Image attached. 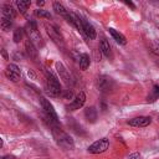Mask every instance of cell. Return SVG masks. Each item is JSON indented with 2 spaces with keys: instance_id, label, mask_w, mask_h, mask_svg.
<instances>
[{
  "instance_id": "ba28073f",
  "label": "cell",
  "mask_w": 159,
  "mask_h": 159,
  "mask_svg": "<svg viewBox=\"0 0 159 159\" xmlns=\"http://www.w3.org/2000/svg\"><path fill=\"white\" fill-rule=\"evenodd\" d=\"M81 20H82V27H83V35L87 37V39H89V40H93V39H96V30H94V27H93V25L92 24H89L84 17H81Z\"/></svg>"
},
{
  "instance_id": "484cf974",
  "label": "cell",
  "mask_w": 159,
  "mask_h": 159,
  "mask_svg": "<svg viewBox=\"0 0 159 159\" xmlns=\"http://www.w3.org/2000/svg\"><path fill=\"white\" fill-rule=\"evenodd\" d=\"M128 158H129V159H139V154H138V153H133V154H130Z\"/></svg>"
},
{
  "instance_id": "2e32d148",
  "label": "cell",
  "mask_w": 159,
  "mask_h": 159,
  "mask_svg": "<svg viewBox=\"0 0 159 159\" xmlns=\"http://www.w3.org/2000/svg\"><path fill=\"white\" fill-rule=\"evenodd\" d=\"M52 6H53V10H55V12H56V14H58V15L63 16L65 19H67V17H68L70 12H68V11L65 9V6H63L61 2H57V1H55V2L52 4Z\"/></svg>"
},
{
  "instance_id": "ac0fdd59",
  "label": "cell",
  "mask_w": 159,
  "mask_h": 159,
  "mask_svg": "<svg viewBox=\"0 0 159 159\" xmlns=\"http://www.w3.org/2000/svg\"><path fill=\"white\" fill-rule=\"evenodd\" d=\"M25 48H26L27 55H29L31 58H37V50L35 48L34 42H32L30 39H29V40L25 42Z\"/></svg>"
},
{
  "instance_id": "9c48e42d",
  "label": "cell",
  "mask_w": 159,
  "mask_h": 159,
  "mask_svg": "<svg viewBox=\"0 0 159 159\" xmlns=\"http://www.w3.org/2000/svg\"><path fill=\"white\" fill-rule=\"evenodd\" d=\"M56 68H57V72H58L61 80H63V82H65L66 84H72V83H73V81H72V78H71V76H70V72L67 71V68H66L61 62H57V63H56Z\"/></svg>"
},
{
  "instance_id": "8992f818",
  "label": "cell",
  "mask_w": 159,
  "mask_h": 159,
  "mask_svg": "<svg viewBox=\"0 0 159 159\" xmlns=\"http://www.w3.org/2000/svg\"><path fill=\"white\" fill-rule=\"evenodd\" d=\"M84 102H86V94H84V92H78L76 96H75V98L72 99V102L68 104V107H67V109L68 111H76V109H80L83 104H84Z\"/></svg>"
},
{
  "instance_id": "d6986e66",
  "label": "cell",
  "mask_w": 159,
  "mask_h": 159,
  "mask_svg": "<svg viewBox=\"0 0 159 159\" xmlns=\"http://www.w3.org/2000/svg\"><path fill=\"white\" fill-rule=\"evenodd\" d=\"M157 99H159V86L158 84H154L152 91L149 92V94L147 96V102H155Z\"/></svg>"
},
{
  "instance_id": "4316f807",
  "label": "cell",
  "mask_w": 159,
  "mask_h": 159,
  "mask_svg": "<svg viewBox=\"0 0 159 159\" xmlns=\"http://www.w3.org/2000/svg\"><path fill=\"white\" fill-rule=\"evenodd\" d=\"M125 4H127V5H128V6H130V7H132V9H134V7H135V5H134V4H133V2H132V1H125Z\"/></svg>"
},
{
  "instance_id": "5b68a950",
  "label": "cell",
  "mask_w": 159,
  "mask_h": 159,
  "mask_svg": "<svg viewBox=\"0 0 159 159\" xmlns=\"http://www.w3.org/2000/svg\"><path fill=\"white\" fill-rule=\"evenodd\" d=\"M5 76H6L10 81L17 82V81L20 80V77H21V71H20V68H19L16 65L10 63V65H7V67H6V70H5Z\"/></svg>"
},
{
  "instance_id": "9a60e30c",
  "label": "cell",
  "mask_w": 159,
  "mask_h": 159,
  "mask_svg": "<svg viewBox=\"0 0 159 159\" xmlns=\"http://www.w3.org/2000/svg\"><path fill=\"white\" fill-rule=\"evenodd\" d=\"M84 117L89 123H94L97 120V111L94 107H88L84 109Z\"/></svg>"
},
{
  "instance_id": "277c9868",
  "label": "cell",
  "mask_w": 159,
  "mask_h": 159,
  "mask_svg": "<svg viewBox=\"0 0 159 159\" xmlns=\"http://www.w3.org/2000/svg\"><path fill=\"white\" fill-rule=\"evenodd\" d=\"M109 147V140L107 138H102L99 140H96L93 142L89 147H88V152L92 153V154H99V153H103L108 149Z\"/></svg>"
},
{
  "instance_id": "603a6c76",
  "label": "cell",
  "mask_w": 159,
  "mask_h": 159,
  "mask_svg": "<svg viewBox=\"0 0 159 159\" xmlns=\"http://www.w3.org/2000/svg\"><path fill=\"white\" fill-rule=\"evenodd\" d=\"M22 37H24V29H16V30H14V41L16 42V43H19L21 40H22Z\"/></svg>"
},
{
  "instance_id": "e0dca14e",
  "label": "cell",
  "mask_w": 159,
  "mask_h": 159,
  "mask_svg": "<svg viewBox=\"0 0 159 159\" xmlns=\"http://www.w3.org/2000/svg\"><path fill=\"white\" fill-rule=\"evenodd\" d=\"M99 48H101V52L106 56V57H111L112 56V51H111V45L109 42L106 40V39H102L101 40V43H99Z\"/></svg>"
},
{
  "instance_id": "d4e9b609",
  "label": "cell",
  "mask_w": 159,
  "mask_h": 159,
  "mask_svg": "<svg viewBox=\"0 0 159 159\" xmlns=\"http://www.w3.org/2000/svg\"><path fill=\"white\" fill-rule=\"evenodd\" d=\"M35 15L39 16V17H43V19H51V14L46 10H42V9L35 10Z\"/></svg>"
},
{
  "instance_id": "4fadbf2b",
  "label": "cell",
  "mask_w": 159,
  "mask_h": 159,
  "mask_svg": "<svg viewBox=\"0 0 159 159\" xmlns=\"http://www.w3.org/2000/svg\"><path fill=\"white\" fill-rule=\"evenodd\" d=\"M2 16L6 17V19H10V20L15 19V16H16V11L14 10L12 5L6 4V5L2 6Z\"/></svg>"
},
{
  "instance_id": "52a82bcc",
  "label": "cell",
  "mask_w": 159,
  "mask_h": 159,
  "mask_svg": "<svg viewBox=\"0 0 159 159\" xmlns=\"http://www.w3.org/2000/svg\"><path fill=\"white\" fill-rule=\"evenodd\" d=\"M46 31H47V34H48V36L52 39V41L53 42H56V43H61V45H63V37H62V35H61V32L55 27V26H52V25H46Z\"/></svg>"
},
{
  "instance_id": "30bf717a",
  "label": "cell",
  "mask_w": 159,
  "mask_h": 159,
  "mask_svg": "<svg viewBox=\"0 0 159 159\" xmlns=\"http://www.w3.org/2000/svg\"><path fill=\"white\" fill-rule=\"evenodd\" d=\"M152 123L150 117H145V116H140V117H135L128 120V124L132 127H147Z\"/></svg>"
},
{
  "instance_id": "f1b7e54d",
  "label": "cell",
  "mask_w": 159,
  "mask_h": 159,
  "mask_svg": "<svg viewBox=\"0 0 159 159\" xmlns=\"http://www.w3.org/2000/svg\"><path fill=\"white\" fill-rule=\"evenodd\" d=\"M72 97V92H67L66 93V98H71Z\"/></svg>"
},
{
  "instance_id": "3957f363",
  "label": "cell",
  "mask_w": 159,
  "mask_h": 159,
  "mask_svg": "<svg viewBox=\"0 0 159 159\" xmlns=\"http://www.w3.org/2000/svg\"><path fill=\"white\" fill-rule=\"evenodd\" d=\"M46 89L47 93L52 97H57L61 94V84L58 82V80L52 75V73H47V80H46Z\"/></svg>"
},
{
  "instance_id": "7402d4cb",
  "label": "cell",
  "mask_w": 159,
  "mask_h": 159,
  "mask_svg": "<svg viewBox=\"0 0 159 159\" xmlns=\"http://www.w3.org/2000/svg\"><path fill=\"white\" fill-rule=\"evenodd\" d=\"M11 26H12V20H10V19H6V17H1V29L4 30V31H9L10 29H11Z\"/></svg>"
},
{
  "instance_id": "8fae6325",
  "label": "cell",
  "mask_w": 159,
  "mask_h": 159,
  "mask_svg": "<svg viewBox=\"0 0 159 159\" xmlns=\"http://www.w3.org/2000/svg\"><path fill=\"white\" fill-rule=\"evenodd\" d=\"M26 32L29 34V37H30V40L34 42V41H41V36H40V34H39V31H37V26H36V22L35 21H30L29 24H27V30H26Z\"/></svg>"
},
{
  "instance_id": "f546056e",
  "label": "cell",
  "mask_w": 159,
  "mask_h": 159,
  "mask_svg": "<svg viewBox=\"0 0 159 159\" xmlns=\"http://www.w3.org/2000/svg\"><path fill=\"white\" fill-rule=\"evenodd\" d=\"M37 5L39 6H43L45 5V1H37Z\"/></svg>"
},
{
  "instance_id": "44dd1931",
  "label": "cell",
  "mask_w": 159,
  "mask_h": 159,
  "mask_svg": "<svg viewBox=\"0 0 159 159\" xmlns=\"http://www.w3.org/2000/svg\"><path fill=\"white\" fill-rule=\"evenodd\" d=\"M15 4H16V6H17V9H19L22 14H25V11L27 10V7L31 5V1H30V0H20V1H16Z\"/></svg>"
},
{
  "instance_id": "cb8c5ba5",
  "label": "cell",
  "mask_w": 159,
  "mask_h": 159,
  "mask_svg": "<svg viewBox=\"0 0 159 159\" xmlns=\"http://www.w3.org/2000/svg\"><path fill=\"white\" fill-rule=\"evenodd\" d=\"M149 48H150V51H152L154 55L159 56V41H158V40L152 41L150 45H149Z\"/></svg>"
},
{
  "instance_id": "7a4b0ae2",
  "label": "cell",
  "mask_w": 159,
  "mask_h": 159,
  "mask_svg": "<svg viewBox=\"0 0 159 159\" xmlns=\"http://www.w3.org/2000/svg\"><path fill=\"white\" fill-rule=\"evenodd\" d=\"M40 103H41V107L46 114V118L50 120V124H56L58 125V117H57V113L56 111L53 109V106L50 103V101H47L45 97H40Z\"/></svg>"
},
{
  "instance_id": "83f0119b",
  "label": "cell",
  "mask_w": 159,
  "mask_h": 159,
  "mask_svg": "<svg viewBox=\"0 0 159 159\" xmlns=\"http://www.w3.org/2000/svg\"><path fill=\"white\" fill-rule=\"evenodd\" d=\"M2 159H15L12 155H5V157H2Z\"/></svg>"
},
{
  "instance_id": "5bb4252c",
  "label": "cell",
  "mask_w": 159,
  "mask_h": 159,
  "mask_svg": "<svg viewBox=\"0 0 159 159\" xmlns=\"http://www.w3.org/2000/svg\"><path fill=\"white\" fill-rule=\"evenodd\" d=\"M109 34L112 35V37L116 40V42H118L119 45H125L127 43V39L123 34H120L119 31L114 30V29H109Z\"/></svg>"
},
{
  "instance_id": "6da1fadb",
  "label": "cell",
  "mask_w": 159,
  "mask_h": 159,
  "mask_svg": "<svg viewBox=\"0 0 159 159\" xmlns=\"http://www.w3.org/2000/svg\"><path fill=\"white\" fill-rule=\"evenodd\" d=\"M51 127H52V133H53V137H55V139H56V142L58 143V145H61L62 148H65V149H71V148H73V140H72V138L67 134V133H65L63 130H61V128L58 127V125H56V124H51Z\"/></svg>"
},
{
  "instance_id": "4dcf8cb0",
  "label": "cell",
  "mask_w": 159,
  "mask_h": 159,
  "mask_svg": "<svg viewBox=\"0 0 159 159\" xmlns=\"http://www.w3.org/2000/svg\"><path fill=\"white\" fill-rule=\"evenodd\" d=\"M2 55H4V57H5V58H7V55H6V52H5V50H2Z\"/></svg>"
},
{
  "instance_id": "7c38bea8",
  "label": "cell",
  "mask_w": 159,
  "mask_h": 159,
  "mask_svg": "<svg viewBox=\"0 0 159 159\" xmlns=\"http://www.w3.org/2000/svg\"><path fill=\"white\" fill-rule=\"evenodd\" d=\"M98 87L101 91L103 92H108L112 89L113 87V80L111 77H107V76H102L98 78Z\"/></svg>"
},
{
  "instance_id": "ffe728a7",
  "label": "cell",
  "mask_w": 159,
  "mask_h": 159,
  "mask_svg": "<svg viewBox=\"0 0 159 159\" xmlns=\"http://www.w3.org/2000/svg\"><path fill=\"white\" fill-rule=\"evenodd\" d=\"M78 61H80V67H81V70H83V71L87 70L88 66H89V63H91L89 56H88L87 53H82V55H80Z\"/></svg>"
}]
</instances>
